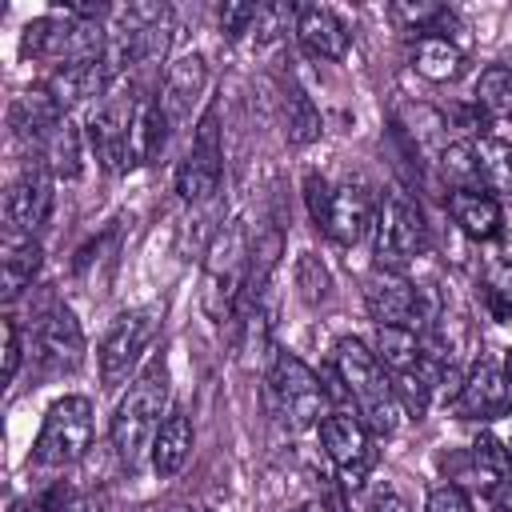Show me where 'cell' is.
Listing matches in <instances>:
<instances>
[{
  "label": "cell",
  "instance_id": "obj_8",
  "mask_svg": "<svg viewBox=\"0 0 512 512\" xmlns=\"http://www.w3.org/2000/svg\"><path fill=\"white\" fill-rule=\"evenodd\" d=\"M224 176V148H220V120L216 108H204V116L196 120L192 132V148L176 168V192L188 204H204Z\"/></svg>",
  "mask_w": 512,
  "mask_h": 512
},
{
  "label": "cell",
  "instance_id": "obj_31",
  "mask_svg": "<svg viewBox=\"0 0 512 512\" xmlns=\"http://www.w3.org/2000/svg\"><path fill=\"white\" fill-rule=\"evenodd\" d=\"M476 104L488 112H512V60H496L480 72Z\"/></svg>",
  "mask_w": 512,
  "mask_h": 512
},
{
  "label": "cell",
  "instance_id": "obj_2",
  "mask_svg": "<svg viewBox=\"0 0 512 512\" xmlns=\"http://www.w3.org/2000/svg\"><path fill=\"white\" fill-rule=\"evenodd\" d=\"M332 364H336V376H340L344 392L356 400V412L368 424V432L372 436H392L400 428V412L404 408L396 400L392 380L384 376L380 356L364 340L340 336L336 348H332Z\"/></svg>",
  "mask_w": 512,
  "mask_h": 512
},
{
  "label": "cell",
  "instance_id": "obj_44",
  "mask_svg": "<svg viewBox=\"0 0 512 512\" xmlns=\"http://www.w3.org/2000/svg\"><path fill=\"white\" fill-rule=\"evenodd\" d=\"M508 456H512V436H508Z\"/></svg>",
  "mask_w": 512,
  "mask_h": 512
},
{
  "label": "cell",
  "instance_id": "obj_28",
  "mask_svg": "<svg viewBox=\"0 0 512 512\" xmlns=\"http://www.w3.org/2000/svg\"><path fill=\"white\" fill-rule=\"evenodd\" d=\"M284 132H288V144H312V140H320V132H324V120H320V108L312 104V96L304 92V88H288L284 92Z\"/></svg>",
  "mask_w": 512,
  "mask_h": 512
},
{
  "label": "cell",
  "instance_id": "obj_30",
  "mask_svg": "<svg viewBox=\"0 0 512 512\" xmlns=\"http://www.w3.org/2000/svg\"><path fill=\"white\" fill-rule=\"evenodd\" d=\"M472 464H476V476L492 488H500L508 480V468H512V456H508V444L496 440L492 432H480L476 444H472Z\"/></svg>",
  "mask_w": 512,
  "mask_h": 512
},
{
  "label": "cell",
  "instance_id": "obj_36",
  "mask_svg": "<svg viewBox=\"0 0 512 512\" xmlns=\"http://www.w3.org/2000/svg\"><path fill=\"white\" fill-rule=\"evenodd\" d=\"M304 200H308L312 224L324 232V228H328V216H332V184H328L324 176L308 172V176H304Z\"/></svg>",
  "mask_w": 512,
  "mask_h": 512
},
{
  "label": "cell",
  "instance_id": "obj_43",
  "mask_svg": "<svg viewBox=\"0 0 512 512\" xmlns=\"http://www.w3.org/2000/svg\"><path fill=\"white\" fill-rule=\"evenodd\" d=\"M500 316H508V320H512V304H508V308H500Z\"/></svg>",
  "mask_w": 512,
  "mask_h": 512
},
{
  "label": "cell",
  "instance_id": "obj_45",
  "mask_svg": "<svg viewBox=\"0 0 512 512\" xmlns=\"http://www.w3.org/2000/svg\"><path fill=\"white\" fill-rule=\"evenodd\" d=\"M340 512H344V508H340Z\"/></svg>",
  "mask_w": 512,
  "mask_h": 512
},
{
  "label": "cell",
  "instance_id": "obj_25",
  "mask_svg": "<svg viewBox=\"0 0 512 512\" xmlns=\"http://www.w3.org/2000/svg\"><path fill=\"white\" fill-rule=\"evenodd\" d=\"M412 64H416V72H420L424 80L444 84V80H456V76L464 72V48H460L456 40H448V36L424 32V36L416 40V48H412Z\"/></svg>",
  "mask_w": 512,
  "mask_h": 512
},
{
  "label": "cell",
  "instance_id": "obj_29",
  "mask_svg": "<svg viewBox=\"0 0 512 512\" xmlns=\"http://www.w3.org/2000/svg\"><path fill=\"white\" fill-rule=\"evenodd\" d=\"M440 168L444 176L456 184V192H472V188H484V168H480V148L472 140H456L444 148L440 156ZM488 192V188H484Z\"/></svg>",
  "mask_w": 512,
  "mask_h": 512
},
{
  "label": "cell",
  "instance_id": "obj_18",
  "mask_svg": "<svg viewBox=\"0 0 512 512\" xmlns=\"http://www.w3.org/2000/svg\"><path fill=\"white\" fill-rule=\"evenodd\" d=\"M168 120L160 112V100L152 92H136V104H132V124H128V168L136 164H148L164 152L168 144Z\"/></svg>",
  "mask_w": 512,
  "mask_h": 512
},
{
  "label": "cell",
  "instance_id": "obj_4",
  "mask_svg": "<svg viewBox=\"0 0 512 512\" xmlns=\"http://www.w3.org/2000/svg\"><path fill=\"white\" fill-rule=\"evenodd\" d=\"M20 52L64 68L76 60L104 56V28L92 20H76V16H36L20 32Z\"/></svg>",
  "mask_w": 512,
  "mask_h": 512
},
{
  "label": "cell",
  "instance_id": "obj_40",
  "mask_svg": "<svg viewBox=\"0 0 512 512\" xmlns=\"http://www.w3.org/2000/svg\"><path fill=\"white\" fill-rule=\"evenodd\" d=\"M496 500H500L504 508H512V480H504V484L496 488Z\"/></svg>",
  "mask_w": 512,
  "mask_h": 512
},
{
  "label": "cell",
  "instance_id": "obj_23",
  "mask_svg": "<svg viewBox=\"0 0 512 512\" xmlns=\"http://www.w3.org/2000/svg\"><path fill=\"white\" fill-rule=\"evenodd\" d=\"M44 264V248L36 236H20V232H4V256H0V292L4 300H16L32 276Z\"/></svg>",
  "mask_w": 512,
  "mask_h": 512
},
{
  "label": "cell",
  "instance_id": "obj_5",
  "mask_svg": "<svg viewBox=\"0 0 512 512\" xmlns=\"http://www.w3.org/2000/svg\"><path fill=\"white\" fill-rule=\"evenodd\" d=\"M268 396L276 404V416L292 428L304 432L312 424L324 420V404H328V388L324 380L292 352H276L272 372H268Z\"/></svg>",
  "mask_w": 512,
  "mask_h": 512
},
{
  "label": "cell",
  "instance_id": "obj_1",
  "mask_svg": "<svg viewBox=\"0 0 512 512\" xmlns=\"http://www.w3.org/2000/svg\"><path fill=\"white\" fill-rule=\"evenodd\" d=\"M160 416H168V364L164 356H152L112 412V448L124 472L152 464V444L164 424Z\"/></svg>",
  "mask_w": 512,
  "mask_h": 512
},
{
  "label": "cell",
  "instance_id": "obj_32",
  "mask_svg": "<svg viewBox=\"0 0 512 512\" xmlns=\"http://www.w3.org/2000/svg\"><path fill=\"white\" fill-rule=\"evenodd\" d=\"M296 288H300V296H304L308 304L328 300V292H332V272L324 268L320 256H312V252H300V256H296Z\"/></svg>",
  "mask_w": 512,
  "mask_h": 512
},
{
  "label": "cell",
  "instance_id": "obj_16",
  "mask_svg": "<svg viewBox=\"0 0 512 512\" xmlns=\"http://www.w3.org/2000/svg\"><path fill=\"white\" fill-rule=\"evenodd\" d=\"M456 408H460V416H472V420L508 416L512 412V384H508L504 368H496L492 360H476L472 372L464 376Z\"/></svg>",
  "mask_w": 512,
  "mask_h": 512
},
{
  "label": "cell",
  "instance_id": "obj_33",
  "mask_svg": "<svg viewBox=\"0 0 512 512\" xmlns=\"http://www.w3.org/2000/svg\"><path fill=\"white\" fill-rule=\"evenodd\" d=\"M392 388H396V400H400V408H404L408 416L420 420V416L428 412V404H432V384L424 380L420 368H412V372H396Z\"/></svg>",
  "mask_w": 512,
  "mask_h": 512
},
{
  "label": "cell",
  "instance_id": "obj_39",
  "mask_svg": "<svg viewBox=\"0 0 512 512\" xmlns=\"http://www.w3.org/2000/svg\"><path fill=\"white\" fill-rule=\"evenodd\" d=\"M372 512H412V508H408V500H404V496H396V492H376Z\"/></svg>",
  "mask_w": 512,
  "mask_h": 512
},
{
  "label": "cell",
  "instance_id": "obj_24",
  "mask_svg": "<svg viewBox=\"0 0 512 512\" xmlns=\"http://www.w3.org/2000/svg\"><path fill=\"white\" fill-rule=\"evenodd\" d=\"M192 440H196L192 420H188L180 408H172V412L164 416L160 432H156V444H152V468H156L160 480H172V476L188 464V456H192Z\"/></svg>",
  "mask_w": 512,
  "mask_h": 512
},
{
  "label": "cell",
  "instance_id": "obj_22",
  "mask_svg": "<svg viewBox=\"0 0 512 512\" xmlns=\"http://www.w3.org/2000/svg\"><path fill=\"white\" fill-rule=\"evenodd\" d=\"M448 212L452 220L460 224L464 236L472 240H496L500 236V224H504V212H500V200L484 188H472V192H452L448 196Z\"/></svg>",
  "mask_w": 512,
  "mask_h": 512
},
{
  "label": "cell",
  "instance_id": "obj_46",
  "mask_svg": "<svg viewBox=\"0 0 512 512\" xmlns=\"http://www.w3.org/2000/svg\"><path fill=\"white\" fill-rule=\"evenodd\" d=\"M180 512H184V508H180Z\"/></svg>",
  "mask_w": 512,
  "mask_h": 512
},
{
  "label": "cell",
  "instance_id": "obj_20",
  "mask_svg": "<svg viewBox=\"0 0 512 512\" xmlns=\"http://www.w3.org/2000/svg\"><path fill=\"white\" fill-rule=\"evenodd\" d=\"M48 96L60 104V112L100 96L108 88V72H104V56H92V60H76V64H64L48 76Z\"/></svg>",
  "mask_w": 512,
  "mask_h": 512
},
{
  "label": "cell",
  "instance_id": "obj_6",
  "mask_svg": "<svg viewBox=\"0 0 512 512\" xmlns=\"http://www.w3.org/2000/svg\"><path fill=\"white\" fill-rule=\"evenodd\" d=\"M92 448V404L88 396H60L40 424L36 436V464L68 468Z\"/></svg>",
  "mask_w": 512,
  "mask_h": 512
},
{
  "label": "cell",
  "instance_id": "obj_27",
  "mask_svg": "<svg viewBox=\"0 0 512 512\" xmlns=\"http://www.w3.org/2000/svg\"><path fill=\"white\" fill-rule=\"evenodd\" d=\"M376 356L392 372H412L420 364V336L408 324H376Z\"/></svg>",
  "mask_w": 512,
  "mask_h": 512
},
{
  "label": "cell",
  "instance_id": "obj_7",
  "mask_svg": "<svg viewBox=\"0 0 512 512\" xmlns=\"http://www.w3.org/2000/svg\"><path fill=\"white\" fill-rule=\"evenodd\" d=\"M156 328H160V308H128L108 324V332L100 340V352H96L104 388H120L128 380L140 352L152 344Z\"/></svg>",
  "mask_w": 512,
  "mask_h": 512
},
{
  "label": "cell",
  "instance_id": "obj_37",
  "mask_svg": "<svg viewBox=\"0 0 512 512\" xmlns=\"http://www.w3.org/2000/svg\"><path fill=\"white\" fill-rule=\"evenodd\" d=\"M424 512H472V500L464 496L460 484H440V488L428 492Z\"/></svg>",
  "mask_w": 512,
  "mask_h": 512
},
{
  "label": "cell",
  "instance_id": "obj_34",
  "mask_svg": "<svg viewBox=\"0 0 512 512\" xmlns=\"http://www.w3.org/2000/svg\"><path fill=\"white\" fill-rule=\"evenodd\" d=\"M480 168L484 188L512 192V144H480Z\"/></svg>",
  "mask_w": 512,
  "mask_h": 512
},
{
  "label": "cell",
  "instance_id": "obj_35",
  "mask_svg": "<svg viewBox=\"0 0 512 512\" xmlns=\"http://www.w3.org/2000/svg\"><path fill=\"white\" fill-rule=\"evenodd\" d=\"M256 16H260V4L228 0V4H220V32H224L228 40H240L244 32L256 28Z\"/></svg>",
  "mask_w": 512,
  "mask_h": 512
},
{
  "label": "cell",
  "instance_id": "obj_19",
  "mask_svg": "<svg viewBox=\"0 0 512 512\" xmlns=\"http://www.w3.org/2000/svg\"><path fill=\"white\" fill-rule=\"evenodd\" d=\"M60 120H64V112H60V104L48 96V88H28V92H20V96L12 100V108H8L12 136L24 140V144H32V148H44L48 132H52Z\"/></svg>",
  "mask_w": 512,
  "mask_h": 512
},
{
  "label": "cell",
  "instance_id": "obj_42",
  "mask_svg": "<svg viewBox=\"0 0 512 512\" xmlns=\"http://www.w3.org/2000/svg\"><path fill=\"white\" fill-rule=\"evenodd\" d=\"M504 376H508V384H512V348L504 352Z\"/></svg>",
  "mask_w": 512,
  "mask_h": 512
},
{
  "label": "cell",
  "instance_id": "obj_41",
  "mask_svg": "<svg viewBox=\"0 0 512 512\" xmlns=\"http://www.w3.org/2000/svg\"><path fill=\"white\" fill-rule=\"evenodd\" d=\"M296 512H328V508H324V504H320V500H308V504H300V508H296Z\"/></svg>",
  "mask_w": 512,
  "mask_h": 512
},
{
  "label": "cell",
  "instance_id": "obj_15",
  "mask_svg": "<svg viewBox=\"0 0 512 512\" xmlns=\"http://www.w3.org/2000/svg\"><path fill=\"white\" fill-rule=\"evenodd\" d=\"M364 304L376 324H416L420 320V292L412 288L408 276L392 268H372L364 276Z\"/></svg>",
  "mask_w": 512,
  "mask_h": 512
},
{
  "label": "cell",
  "instance_id": "obj_9",
  "mask_svg": "<svg viewBox=\"0 0 512 512\" xmlns=\"http://www.w3.org/2000/svg\"><path fill=\"white\" fill-rule=\"evenodd\" d=\"M320 444L328 452V460L340 468V480L344 488H360L376 452H372V432L368 424L360 420V412H348V408H332L324 412L320 420Z\"/></svg>",
  "mask_w": 512,
  "mask_h": 512
},
{
  "label": "cell",
  "instance_id": "obj_3",
  "mask_svg": "<svg viewBox=\"0 0 512 512\" xmlns=\"http://www.w3.org/2000/svg\"><path fill=\"white\" fill-rule=\"evenodd\" d=\"M248 228L244 220H228L224 228H216L208 256H204V312L212 320H228L244 296V280H248Z\"/></svg>",
  "mask_w": 512,
  "mask_h": 512
},
{
  "label": "cell",
  "instance_id": "obj_13",
  "mask_svg": "<svg viewBox=\"0 0 512 512\" xmlns=\"http://www.w3.org/2000/svg\"><path fill=\"white\" fill-rule=\"evenodd\" d=\"M36 356L48 372H76L84 364V328L72 308L56 304L36 324Z\"/></svg>",
  "mask_w": 512,
  "mask_h": 512
},
{
  "label": "cell",
  "instance_id": "obj_12",
  "mask_svg": "<svg viewBox=\"0 0 512 512\" xmlns=\"http://www.w3.org/2000/svg\"><path fill=\"white\" fill-rule=\"evenodd\" d=\"M132 104H136V96L112 92V96H104V100L92 108V116H88V144H92L96 160H100L108 172H124V168H128Z\"/></svg>",
  "mask_w": 512,
  "mask_h": 512
},
{
  "label": "cell",
  "instance_id": "obj_21",
  "mask_svg": "<svg viewBox=\"0 0 512 512\" xmlns=\"http://www.w3.org/2000/svg\"><path fill=\"white\" fill-rule=\"evenodd\" d=\"M368 224H372V192L360 180H344L340 188H332V216L324 232L336 244H356Z\"/></svg>",
  "mask_w": 512,
  "mask_h": 512
},
{
  "label": "cell",
  "instance_id": "obj_14",
  "mask_svg": "<svg viewBox=\"0 0 512 512\" xmlns=\"http://www.w3.org/2000/svg\"><path fill=\"white\" fill-rule=\"evenodd\" d=\"M204 88H208V60H204L200 52H184V56H176V60L168 64L164 84H160V92H156L168 128H180V124L192 116V104L204 96Z\"/></svg>",
  "mask_w": 512,
  "mask_h": 512
},
{
  "label": "cell",
  "instance_id": "obj_38",
  "mask_svg": "<svg viewBox=\"0 0 512 512\" xmlns=\"http://www.w3.org/2000/svg\"><path fill=\"white\" fill-rule=\"evenodd\" d=\"M20 368V324L4 316V380H12Z\"/></svg>",
  "mask_w": 512,
  "mask_h": 512
},
{
  "label": "cell",
  "instance_id": "obj_26",
  "mask_svg": "<svg viewBox=\"0 0 512 512\" xmlns=\"http://www.w3.org/2000/svg\"><path fill=\"white\" fill-rule=\"evenodd\" d=\"M40 160H44V168L52 172V180H76L80 176V160H84V148H80V128L64 116L52 132H48V140H44V148H40Z\"/></svg>",
  "mask_w": 512,
  "mask_h": 512
},
{
  "label": "cell",
  "instance_id": "obj_17",
  "mask_svg": "<svg viewBox=\"0 0 512 512\" xmlns=\"http://www.w3.org/2000/svg\"><path fill=\"white\" fill-rule=\"evenodd\" d=\"M296 40L316 60H344L348 56V28L324 4H300L296 8Z\"/></svg>",
  "mask_w": 512,
  "mask_h": 512
},
{
  "label": "cell",
  "instance_id": "obj_11",
  "mask_svg": "<svg viewBox=\"0 0 512 512\" xmlns=\"http://www.w3.org/2000/svg\"><path fill=\"white\" fill-rule=\"evenodd\" d=\"M48 208H52V172L44 168V160H28L4 192V232L36 236V228L48 220Z\"/></svg>",
  "mask_w": 512,
  "mask_h": 512
},
{
  "label": "cell",
  "instance_id": "obj_10",
  "mask_svg": "<svg viewBox=\"0 0 512 512\" xmlns=\"http://www.w3.org/2000/svg\"><path fill=\"white\" fill-rule=\"evenodd\" d=\"M372 224H376V256L380 260H412L428 248L424 216L404 192H384Z\"/></svg>",
  "mask_w": 512,
  "mask_h": 512
}]
</instances>
